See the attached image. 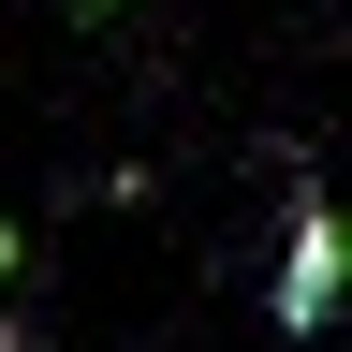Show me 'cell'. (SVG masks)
<instances>
[{
  "label": "cell",
  "mask_w": 352,
  "mask_h": 352,
  "mask_svg": "<svg viewBox=\"0 0 352 352\" xmlns=\"http://www.w3.org/2000/svg\"><path fill=\"white\" fill-rule=\"evenodd\" d=\"M15 264H30V235H15V220H0V294H15Z\"/></svg>",
  "instance_id": "obj_2"
},
{
  "label": "cell",
  "mask_w": 352,
  "mask_h": 352,
  "mask_svg": "<svg viewBox=\"0 0 352 352\" xmlns=\"http://www.w3.org/2000/svg\"><path fill=\"white\" fill-rule=\"evenodd\" d=\"M264 308H279V338H323L338 323V206L323 191H294V220H279V294H264Z\"/></svg>",
  "instance_id": "obj_1"
},
{
  "label": "cell",
  "mask_w": 352,
  "mask_h": 352,
  "mask_svg": "<svg viewBox=\"0 0 352 352\" xmlns=\"http://www.w3.org/2000/svg\"><path fill=\"white\" fill-rule=\"evenodd\" d=\"M59 15H74V30H103V15H118V0H59Z\"/></svg>",
  "instance_id": "obj_3"
}]
</instances>
